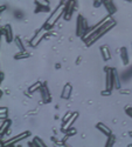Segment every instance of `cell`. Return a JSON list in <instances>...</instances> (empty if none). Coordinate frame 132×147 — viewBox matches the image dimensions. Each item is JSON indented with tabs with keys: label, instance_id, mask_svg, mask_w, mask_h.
Instances as JSON below:
<instances>
[{
	"label": "cell",
	"instance_id": "cell-4",
	"mask_svg": "<svg viewBox=\"0 0 132 147\" xmlns=\"http://www.w3.org/2000/svg\"><path fill=\"white\" fill-rule=\"evenodd\" d=\"M44 34H46V31H40V32H38L36 34H35V36L32 39V41H31V45L33 46V47H35L36 46L41 40H42V38L44 36Z\"/></svg>",
	"mask_w": 132,
	"mask_h": 147
},
{
	"label": "cell",
	"instance_id": "cell-20",
	"mask_svg": "<svg viewBox=\"0 0 132 147\" xmlns=\"http://www.w3.org/2000/svg\"><path fill=\"white\" fill-rule=\"evenodd\" d=\"M126 113H127L130 117H132V108H127V109H126Z\"/></svg>",
	"mask_w": 132,
	"mask_h": 147
},
{
	"label": "cell",
	"instance_id": "cell-8",
	"mask_svg": "<svg viewBox=\"0 0 132 147\" xmlns=\"http://www.w3.org/2000/svg\"><path fill=\"white\" fill-rule=\"evenodd\" d=\"M101 52H102V57H103V59L105 61L111 59V53H110L109 47H107V46H102L101 47Z\"/></svg>",
	"mask_w": 132,
	"mask_h": 147
},
{
	"label": "cell",
	"instance_id": "cell-1",
	"mask_svg": "<svg viewBox=\"0 0 132 147\" xmlns=\"http://www.w3.org/2000/svg\"><path fill=\"white\" fill-rule=\"evenodd\" d=\"M64 9H66V4L61 3V4H60V5L56 7V9L52 13V16L48 18V20H47V22H46L44 27H46V28H50V27H53V26L55 25V22L58 20V18L64 13Z\"/></svg>",
	"mask_w": 132,
	"mask_h": 147
},
{
	"label": "cell",
	"instance_id": "cell-14",
	"mask_svg": "<svg viewBox=\"0 0 132 147\" xmlns=\"http://www.w3.org/2000/svg\"><path fill=\"white\" fill-rule=\"evenodd\" d=\"M9 125H11V121H9V120H5V121L3 122V125H1V136L5 133L6 129H8Z\"/></svg>",
	"mask_w": 132,
	"mask_h": 147
},
{
	"label": "cell",
	"instance_id": "cell-10",
	"mask_svg": "<svg viewBox=\"0 0 132 147\" xmlns=\"http://www.w3.org/2000/svg\"><path fill=\"white\" fill-rule=\"evenodd\" d=\"M97 128L101 131V132H103L104 134H105V136H107V137H109V136H111V131H110V128H107L104 124H102V122H99V124H97Z\"/></svg>",
	"mask_w": 132,
	"mask_h": 147
},
{
	"label": "cell",
	"instance_id": "cell-9",
	"mask_svg": "<svg viewBox=\"0 0 132 147\" xmlns=\"http://www.w3.org/2000/svg\"><path fill=\"white\" fill-rule=\"evenodd\" d=\"M70 93H71V85L70 84H67L64 88H63V92H62V99H68L70 96Z\"/></svg>",
	"mask_w": 132,
	"mask_h": 147
},
{
	"label": "cell",
	"instance_id": "cell-7",
	"mask_svg": "<svg viewBox=\"0 0 132 147\" xmlns=\"http://www.w3.org/2000/svg\"><path fill=\"white\" fill-rule=\"evenodd\" d=\"M106 72V79H105V86L107 91H111L112 86H111V68H105Z\"/></svg>",
	"mask_w": 132,
	"mask_h": 147
},
{
	"label": "cell",
	"instance_id": "cell-2",
	"mask_svg": "<svg viewBox=\"0 0 132 147\" xmlns=\"http://www.w3.org/2000/svg\"><path fill=\"white\" fill-rule=\"evenodd\" d=\"M87 25H86V20L84 19H83V17H78V20H77V35H83V34H84L86 32V30H87Z\"/></svg>",
	"mask_w": 132,
	"mask_h": 147
},
{
	"label": "cell",
	"instance_id": "cell-12",
	"mask_svg": "<svg viewBox=\"0 0 132 147\" xmlns=\"http://www.w3.org/2000/svg\"><path fill=\"white\" fill-rule=\"evenodd\" d=\"M28 134H29V132H25V133H22V134H20V136L15 137V139H13V140H9V141H6V142H5V145H8V144H15L18 140H20V139H23L25 137H27Z\"/></svg>",
	"mask_w": 132,
	"mask_h": 147
},
{
	"label": "cell",
	"instance_id": "cell-17",
	"mask_svg": "<svg viewBox=\"0 0 132 147\" xmlns=\"http://www.w3.org/2000/svg\"><path fill=\"white\" fill-rule=\"evenodd\" d=\"M113 141H115V137H113L112 134H111V136H109V141L106 142V146H110V145H112V144H113Z\"/></svg>",
	"mask_w": 132,
	"mask_h": 147
},
{
	"label": "cell",
	"instance_id": "cell-13",
	"mask_svg": "<svg viewBox=\"0 0 132 147\" xmlns=\"http://www.w3.org/2000/svg\"><path fill=\"white\" fill-rule=\"evenodd\" d=\"M122 59H123V63L124 65H127L129 64V57H127V51L126 48H122Z\"/></svg>",
	"mask_w": 132,
	"mask_h": 147
},
{
	"label": "cell",
	"instance_id": "cell-5",
	"mask_svg": "<svg viewBox=\"0 0 132 147\" xmlns=\"http://www.w3.org/2000/svg\"><path fill=\"white\" fill-rule=\"evenodd\" d=\"M78 117V114L77 113H73V114H71V117L64 122V124H63V126H62V129L63 131H67V129H69L70 127H71V125H73V122L75 121V119Z\"/></svg>",
	"mask_w": 132,
	"mask_h": 147
},
{
	"label": "cell",
	"instance_id": "cell-16",
	"mask_svg": "<svg viewBox=\"0 0 132 147\" xmlns=\"http://www.w3.org/2000/svg\"><path fill=\"white\" fill-rule=\"evenodd\" d=\"M41 88V84L40 82H36L34 85V86H32L31 88H29V92H34V91H36V90H40Z\"/></svg>",
	"mask_w": 132,
	"mask_h": 147
},
{
	"label": "cell",
	"instance_id": "cell-6",
	"mask_svg": "<svg viewBox=\"0 0 132 147\" xmlns=\"http://www.w3.org/2000/svg\"><path fill=\"white\" fill-rule=\"evenodd\" d=\"M103 5L105 6V8L107 9V12H109L110 14H113L116 12V7H115V4L112 3V0H104Z\"/></svg>",
	"mask_w": 132,
	"mask_h": 147
},
{
	"label": "cell",
	"instance_id": "cell-3",
	"mask_svg": "<svg viewBox=\"0 0 132 147\" xmlns=\"http://www.w3.org/2000/svg\"><path fill=\"white\" fill-rule=\"evenodd\" d=\"M1 33L6 36L7 42H11L12 41V39H13V32H12V28H11L9 25H7L4 28H1Z\"/></svg>",
	"mask_w": 132,
	"mask_h": 147
},
{
	"label": "cell",
	"instance_id": "cell-21",
	"mask_svg": "<svg viewBox=\"0 0 132 147\" xmlns=\"http://www.w3.org/2000/svg\"><path fill=\"white\" fill-rule=\"evenodd\" d=\"M126 1H132V0H126Z\"/></svg>",
	"mask_w": 132,
	"mask_h": 147
},
{
	"label": "cell",
	"instance_id": "cell-19",
	"mask_svg": "<svg viewBox=\"0 0 132 147\" xmlns=\"http://www.w3.org/2000/svg\"><path fill=\"white\" fill-rule=\"evenodd\" d=\"M70 117H71V114H70V113H67V114H66V117L63 118V124H64V122H66V121H67V120H68Z\"/></svg>",
	"mask_w": 132,
	"mask_h": 147
},
{
	"label": "cell",
	"instance_id": "cell-11",
	"mask_svg": "<svg viewBox=\"0 0 132 147\" xmlns=\"http://www.w3.org/2000/svg\"><path fill=\"white\" fill-rule=\"evenodd\" d=\"M39 91H41V93H42V98H43V100H44V101H50V95H49V92L47 91L46 85H44L43 87H41Z\"/></svg>",
	"mask_w": 132,
	"mask_h": 147
},
{
	"label": "cell",
	"instance_id": "cell-15",
	"mask_svg": "<svg viewBox=\"0 0 132 147\" xmlns=\"http://www.w3.org/2000/svg\"><path fill=\"white\" fill-rule=\"evenodd\" d=\"M35 4H36L38 6L49 7V1H48V0H35Z\"/></svg>",
	"mask_w": 132,
	"mask_h": 147
},
{
	"label": "cell",
	"instance_id": "cell-18",
	"mask_svg": "<svg viewBox=\"0 0 132 147\" xmlns=\"http://www.w3.org/2000/svg\"><path fill=\"white\" fill-rule=\"evenodd\" d=\"M23 52H25V51H23ZM23 52H22V53H23ZM22 53L17 54V55H15V59H20V58H27V57H28V54H22Z\"/></svg>",
	"mask_w": 132,
	"mask_h": 147
}]
</instances>
